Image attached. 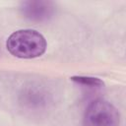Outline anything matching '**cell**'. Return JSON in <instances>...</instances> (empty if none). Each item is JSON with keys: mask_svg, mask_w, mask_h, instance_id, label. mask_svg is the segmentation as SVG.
I'll return each instance as SVG.
<instances>
[{"mask_svg": "<svg viewBox=\"0 0 126 126\" xmlns=\"http://www.w3.org/2000/svg\"><path fill=\"white\" fill-rule=\"evenodd\" d=\"M6 46L15 57L32 59L44 53L46 40L41 33L34 30H19L8 37Z\"/></svg>", "mask_w": 126, "mask_h": 126, "instance_id": "obj_1", "label": "cell"}, {"mask_svg": "<svg viewBox=\"0 0 126 126\" xmlns=\"http://www.w3.org/2000/svg\"><path fill=\"white\" fill-rule=\"evenodd\" d=\"M119 120V112L112 103L104 99H96L86 109L84 126H118Z\"/></svg>", "mask_w": 126, "mask_h": 126, "instance_id": "obj_2", "label": "cell"}, {"mask_svg": "<svg viewBox=\"0 0 126 126\" xmlns=\"http://www.w3.org/2000/svg\"><path fill=\"white\" fill-rule=\"evenodd\" d=\"M21 9L24 16L30 20L43 21L52 16L54 5L49 1H27L23 3Z\"/></svg>", "mask_w": 126, "mask_h": 126, "instance_id": "obj_3", "label": "cell"}, {"mask_svg": "<svg viewBox=\"0 0 126 126\" xmlns=\"http://www.w3.org/2000/svg\"><path fill=\"white\" fill-rule=\"evenodd\" d=\"M71 80L77 84L83 85V86H88L92 88H98L103 86V82L94 77H86V76H73L71 77Z\"/></svg>", "mask_w": 126, "mask_h": 126, "instance_id": "obj_4", "label": "cell"}]
</instances>
